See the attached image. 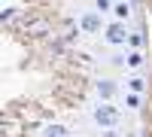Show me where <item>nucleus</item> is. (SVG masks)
Here are the masks:
<instances>
[{"mask_svg":"<svg viewBox=\"0 0 152 137\" xmlns=\"http://www.w3.org/2000/svg\"><path fill=\"white\" fill-rule=\"evenodd\" d=\"M88 116L97 128H119L122 122V107H116V101H94L88 107Z\"/></svg>","mask_w":152,"mask_h":137,"instance_id":"f257e3e1","label":"nucleus"},{"mask_svg":"<svg viewBox=\"0 0 152 137\" xmlns=\"http://www.w3.org/2000/svg\"><path fill=\"white\" fill-rule=\"evenodd\" d=\"M128 37H131V31H128V21H119V18H113V21H107V28H104V43L107 46H128Z\"/></svg>","mask_w":152,"mask_h":137,"instance_id":"f03ea898","label":"nucleus"},{"mask_svg":"<svg viewBox=\"0 0 152 137\" xmlns=\"http://www.w3.org/2000/svg\"><path fill=\"white\" fill-rule=\"evenodd\" d=\"M76 24H79L82 34H104V28H107V24H104V15H100L97 9L79 12V21H76Z\"/></svg>","mask_w":152,"mask_h":137,"instance_id":"7ed1b4c3","label":"nucleus"},{"mask_svg":"<svg viewBox=\"0 0 152 137\" xmlns=\"http://www.w3.org/2000/svg\"><path fill=\"white\" fill-rule=\"evenodd\" d=\"M119 89H122V85H119L116 79H110V76L94 79V95H97V101H116Z\"/></svg>","mask_w":152,"mask_h":137,"instance_id":"20e7f679","label":"nucleus"},{"mask_svg":"<svg viewBox=\"0 0 152 137\" xmlns=\"http://www.w3.org/2000/svg\"><path fill=\"white\" fill-rule=\"evenodd\" d=\"M125 64H128V70H131V73L143 70V64H146V55H143V49H128V52H125Z\"/></svg>","mask_w":152,"mask_h":137,"instance_id":"39448f33","label":"nucleus"},{"mask_svg":"<svg viewBox=\"0 0 152 137\" xmlns=\"http://www.w3.org/2000/svg\"><path fill=\"white\" fill-rule=\"evenodd\" d=\"M122 107L128 110V113H137V110L143 107V95H140V92H128V89H125V95H122Z\"/></svg>","mask_w":152,"mask_h":137,"instance_id":"423d86ee","label":"nucleus"},{"mask_svg":"<svg viewBox=\"0 0 152 137\" xmlns=\"http://www.w3.org/2000/svg\"><path fill=\"white\" fill-rule=\"evenodd\" d=\"M43 137H73V131L61 122H49V125H43Z\"/></svg>","mask_w":152,"mask_h":137,"instance_id":"0eeeda50","label":"nucleus"},{"mask_svg":"<svg viewBox=\"0 0 152 137\" xmlns=\"http://www.w3.org/2000/svg\"><path fill=\"white\" fill-rule=\"evenodd\" d=\"M110 15H113V18H119V21H128V18H131V3H128V0H116Z\"/></svg>","mask_w":152,"mask_h":137,"instance_id":"6e6552de","label":"nucleus"},{"mask_svg":"<svg viewBox=\"0 0 152 137\" xmlns=\"http://www.w3.org/2000/svg\"><path fill=\"white\" fill-rule=\"evenodd\" d=\"M125 89H128V92H140V95H143V92H146V79L140 76V73H131V76L125 79Z\"/></svg>","mask_w":152,"mask_h":137,"instance_id":"1a4fd4ad","label":"nucleus"},{"mask_svg":"<svg viewBox=\"0 0 152 137\" xmlns=\"http://www.w3.org/2000/svg\"><path fill=\"white\" fill-rule=\"evenodd\" d=\"M143 46H146L143 31H131V37H128V49H143Z\"/></svg>","mask_w":152,"mask_h":137,"instance_id":"9d476101","label":"nucleus"},{"mask_svg":"<svg viewBox=\"0 0 152 137\" xmlns=\"http://www.w3.org/2000/svg\"><path fill=\"white\" fill-rule=\"evenodd\" d=\"M113 3H116V0H94L91 9H97L100 15H110V12H113Z\"/></svg>","mask_w":152,"mask_h":137,"instance_id":"9b49d317","label":"nucleus"},{"mask_svg":"<svg viewBox=\"0 0 152 137\" xmlns=\"http://www.w3.org/2000/svg\"><path fill=\"white\" fill-rule=\"evenodd\" d=\"M107 64H110V67H119V70H128V64H125V55H119V52H116V55H110V58H107Z\"/></svg>","mask_w":152,"mask_h":137,"instance_id":"f8f14e48","label":"nucleus"},{"mask_svg":"<svg viewBox=\"0 0 152 137\" xmlns=\"http://www.w3.org/2000/svg\"><path fill=\"white\" fill-rule=\"evenodd\" d=\"M100 137H122L116 128H100Z\"/></svg>","mask_w":152,"mask_h":137,"instance_id":"ddd939ff","label":"nucleus"},{"mask_svg":"<svg viewBox=\"0 0 152 137\" xmlns=\"http://www.w3.org/2000/svg\"><path fill=\"white\" fill-rule=\"evenodd\" d=\"M12 15H15V9H12V6H6V9H3V21H9Z\"/></svg>","mask_w":152,"mask_h":137,"instance_id":"4468645a","label":"nucleus"}]
</instances>
